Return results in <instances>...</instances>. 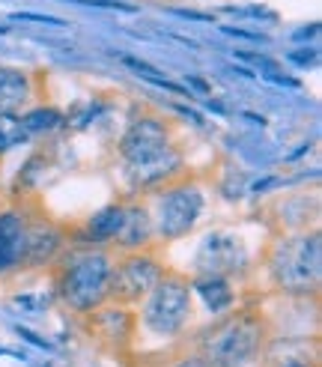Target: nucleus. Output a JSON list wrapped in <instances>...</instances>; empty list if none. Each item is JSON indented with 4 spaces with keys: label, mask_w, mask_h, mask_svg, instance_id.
<instances>
[{
    "label": "nucleus",
    "mask_w": 322,
    "mask_h": 367,
    "mask_svg": "<svg viewBox=\"0 0 322 367\" xmlns=\"http://www.w3.org/2000/svg\"><path fill=\"white\" fill-rule=\"evenodd\" d=\"M144 323L158 334H173L185 325L191 314V290L183 281H158L146 293Z\"/></svg>",
    "instance_id": "5"
},
{
    "label": "nucleus",
    "mask_w": 322,
    "mask_h": 367,
    "mask_svg": "<svg viewBox=\"0 0 322 367\" xmlns=\"http://www.w3.org/2000/svg\"><path fill=\"white\" fill-rule=\"evenodd\" d=\"M24 230L18 215H0V272L6 266H12L22 260L24 254Z\"/></svg>",
    "instance_id": "9"
},
{
    "label": "nucleus",
    "mask_w": 322,
    "mask_h": 367,
    "mask_svg": "<svg viewBox=\"0 0 322 367\" xmlns=\"http://www.w3.org/2000/svg\"><path fill=\"white\" fill-rule=\"evenodd\" d=\"M110 260L105 254H84L60 278V296L75 311H93L102 305L110 287Z\"/></svg>",
    "instance_id": "2"
},
{
    "label": "nucleus",
    "mask_w": 322,
    "mask_h": 367,
    "mask_svg": "<svg viewBox=\"0 0 322 367\" xmlns=\"http://www.w3.org/2000/svg\"><path fill=\"white\" fill-rule=\"evenodd\" d=\"M158 281H161V269L149 257H128L126 263L117 266V272H110L108 293H114L119 302H137Z\"/></svg>",
    "instance_id": "7"
},
{
    "label": "nucleus",
    "mask_w": 322,
    "mask_h": 367,
    "mask_svg": "<svg viewBox=\"0 0 322 367\" xmlns=\"http://www.w3.org/2000/svg\"><path fill=\"white\" fill-rule=\"evenodd\" d=\"M194 290L203 296V302L206 307L212 314H221V311H227L230 305H233V290L227 287V281L221 275H206V278H200V281L194 284Z\"/></svg>",
    "instance_id": "12"
},
{
    "label": "nucleus",
    "mask_w": 322,
    "mask_h": 367,
    "mask_svg": "<svg viewBox=\"0 0 322 367\" xmlns=\"http://www.w3.org/2000/svg\"><path fill=\"white\" fill-rule=\"evenodd\" d=\"M27 137H30V128L24 123V117H15V111L0 114V150L24 144Z\"/></svg>",
    "instance_id": "16"
},
{
    "label": "nucleus",
    "mask_w": 322,
    "mask_h": 367,
    "mask_svg": "<svg viewBox=\"0 0 322 367\" xmlns=\"http://www.w3.org/2000/svg\"><path fill=\"white\" fill-rule=\"evenodd\" d=\"M278 284L287 290H314L322 275V242L319 236H301L284 242L271 260Z\"/></svg>",
    "instance_id": "3"
},
{
    "label": "nucleus",
    "mask_w": 322,
    "mask_h": 367,
    "mask_svg": "<svg viewBox=\"0 0 322 367\" xmlns=\"http://www.w3.org/2000/svg\"><path fill=\"white\" fill-rule=\"evenodd\" d=\"M149 233H153V224H149V215H146L144 210H132V212H126L123 227H119L117 239H119V245L135 248V245H144V242L149 239Z\"/></svg>",
    "instance_id": "14"
},
{
    "label": "nucleus",
    "mask_w": 322,
    "mask_h": 367,
    "mask_svg": "<svg viewBox=\"0 0 322 367\" xmlns=\"http://www.w3.org/2000/svg\"><path fill=\"white\" fill-rule=\"evenodd\" d=\"M123 218H126V212L119 210V206H108V210H102L99 215L90 218L87 239L90 242H108V239H114V236L119 233V227H123Z\"/></svg>",
    "instance_id": "13"
},
{
    "label": "nucleus",
    "mask_w": 322,
    "mask_h": 367,
    "mask_svg": "<svg viewBox=\"0 0 322 367\" xmlns=\"http://www.w3.org/2000/svg\"><path fill=\"white\" fill-rule=\"evenodd\" d=\"M287 367H307V364H298V361H293V364H287Z\"/></svg>",
    "instance_id": "20"
},
{
    "label": "nucleus",
    "mask_w": 322,
    "mask_h": 367,
    "mask_svg": "<svg viewBox=\"0 0 322 367\" xmlns=\"http://www.w3.org/2000/svg\"><path fill=\"white\" fill-rule=\"evenodd\" d=\"M200 210H203V197H200L197 188L183 185L173 188L161 197L158 203V230L164 239H179L185 236L191 227L197 224Z\"/></svg>",
    "instance_id": "6"
},
{
    "label": "nucleus",
    "mask_w": 322,
    "mask_h": 367,
    "mask_svg": "<svg viewBox=\"0 0 322 367\" xmlns=\"http://www.w3.org/2000/svg\"><path fill=\"white\" fill-rule=\"evenodd\" d=\"M197 263L209 275L236 272L245 266V245L239 242V236H224V233L206 236L197 251Z\"/></svg>",
    "instance_id": "8"
},
{
    "label": "nucleus",
    "mask_w": 322,
    "mask_h": 367,
    "mask_svg": "<svg viewBox=\"0 0 322 367\" xmlns=\"http://www.w3.org/2000/svg\"><path fill=\"white\" fill-rule=\"evenodd\" d=\"M57 248H60V236L51 230V227L36 224V227H30V230H24V254H22V260L45 263V260H51V257L57 254Z\"/></svg>",
    "instance_id": "10"
},
{
    "label": "nucleus",
    "mask_w": 322,
    "mask_h": 367,
    "mask_svg": "<svg viewBox=\"0 0 322 367\" xmlns=\"http://www.w3.org/2000/svg\"><path fill=\"white\" fill-rule=\"evenodd\" d=\"M119 153L132 164L128 173L140 185L164 180V176H170L179 167V155L167 144V128L158 120H137L126 132Z\"/></svg>",
    "instance_id": "1"
},
{
    "label": "nucleus",
    "mask_w": 322,
    "mask_h": 367,
    "mask_svg": "<svg viewBox=\"0 0 322 367\" xmlns=\"http://www.w3.org/2000/svg\"><path fill=\"white\" fill-rule=\"evenodd\" d=\"M12 18H18V22H42V24H54V27H63V22L60 18H48V15H30V12H18V15H12Z\"/></svg>",
    "instance_id": "18"
},
{
    "label": "nucleus",
    "mask_w": 322,
    "mask_h": 367,
    "mask_svg": "<svg viewBox=\"0 0 322 367\" xmlns=\"http://www.w3.org/2000/svg\"><path fill=\"white\" fill-rule=\"evenodd\" d=\"M30 96L27 75L15 72V69H0V114L22 108Z\"/></svg>",
    "instance_id": "11"
},
{
    "label": "nucleus",
    "mask_w": 322,
    "mask_h": 367,
    "mask_svg": "<svg viewBox=\"0 0 322 367\" xmlns=\"http://www.w3.org/2000/svg\"><path fill=\"white\" fill-rule=\"evenodd\" d=\"M260 346V325L251 316H236L203 341V361L209 367H242Z\"/></svg>",
    "instance_id": "4"
},
{
    "label": "nucleus",
    "mask_w": 322,
    "mask_h": 367,
    "mask_svg": "<svg viewBox=\"0 0 322 367\" xmlns=\"http://www.w3.org/2000/svg\"><path fill=\"white\" fill-rule=\"evenodd\" d=\"M179 367H209L203 359H185L183 364H179Z\"/></svg>",
    "instance_id": "19"
},
{
    "label": "nucleus",
    "mask_w": 322,
    "mask_h": 367,
    "mask_svg": "<svg viewBox=\"0 0 322 367\" xmlns=\"http://www.w3.org/2000/svg\"><path fill=\"white\" fill-rule=\"evenodd\" d=\"M24 123H27V128H30V135L48 132V128H54V126L60 123V114L51 111V108H39V111H33V114L24 117Z\"/></svg>",
    "instance_id": "17"
},
{
    "label": "nucleus",
    "mask_w": 322,
    "mask_h": 367,
    "mask_svg": "<svg viewBox=\"0 0 322 367\" xmlns=\"http://www.w3.org/2000/svg\"><path fill=\"white\" fill-rule=\"evenodd\" d=\"M96 325H99V334H105L117 343H123L126 337L132 334V316H128L126 311H119V307H114V311H102L96 316Z\"/></svg>",
    "instance_id": "15"
}]
</instances>
